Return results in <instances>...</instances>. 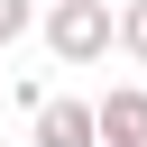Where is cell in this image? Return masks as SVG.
<instances>
[{
	"label": "cell",
	"instance_id": "1",
	"mask_svg": "<svg viewBox=\"0 0 147 147\" xmlns=\"http://www.w3.org/2000/svg\"><path fill=\"white\" fill-rule=\"evenodd\" d=\"M37 28H46V55H55V64H101V55L119 46V9H110V0H46Z\"/></svg>",
	"mask_w": 147,
	"mask_h": 147
},
{
	"label": "cell",
	"instance_id": "2",
	"mask_svg": "<svg viewBox=\"0 0 147 147\" xmlns=\"http://www.w3.org/2000/svg\"><path fill=\"white\" fill-rule=\"evenodd\" d=\"M37 147H101V110L92 101H37Z\"/></svg>",
	"mask_w": 147,
	"mask_h": 147
},
{
	"label": "cell",
	"instance_id": "3",
	"mask_svg": "<svg viewBox=\"0 0 147 147\" xmlns=\"http://www.w3.org/2000/svg\"><path fill=\"white\" fill-rule=\"evenodd\" d=\"M101 110V147H147V83H119L92 101Z\"/></svg>",
	"mask_w": 147,
	"mask_h": 147
},
{
	"label": "cell",
	"instance_id": "4",
	"mask_svg": "<svg viewBox=\"0 0 147 147\" xmlns=\"http://www.w3.org/2000/svg\"><path fill=\"white\" fill-rule=\"evenodd\" d=\"M119 55L147 64V0H119Z\"/></svg>",
	"mask_w": 147,
	"mask_h": 147
},
{
	"label": "cell",
	"instance_id": "5",
	"mask_svg": "<svg viewBox=\"0 0 147 147\" xmlns=\"http://www.w3.org/2000/svg\"><path fill=\"white\" fill-rule=\"evenodd\" d=\"M28 28H37V0H0V46H18Z\"/></svg>",
	"mask_w": 147,
	"mask_h": 147
}]
</instances>
